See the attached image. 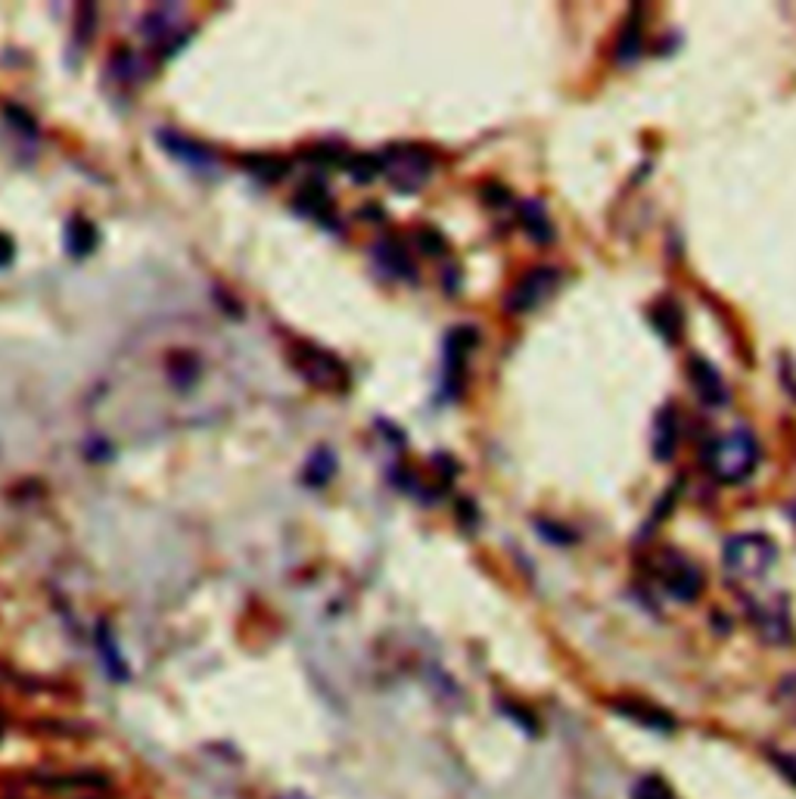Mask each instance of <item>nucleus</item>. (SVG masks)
<instances>
[{
	"label": "nucleus",
	"instance_id": "5",
	"mask_svg": "<svg viewBox=\"0 0 796 799\" xmlns=\"http://www.w3.org/2000/svg\"><path fill=\"white\" fill-rule=\"evenodd\" d=\"M750 619H753V629L760 632L765 644H790L794 641V622H790V610H787L784 598L753 600Z\"/></svg>",
	"mask_w": 796,
	"mask_h": 799
},
{
	"label": "nucleus",
	"instance_id": "14",
	"mask_svg": "<svg viewBox=\"0 0 796 799\" xmlns=\"http://www.w3.org/2000/svg\"><path fill=\"white\" fill-rule=\"evenodd\" d=\"M768 759H772V766L778 768L787 781L796 784V756H790V753H781V749H772V753H768Z\"/></svg>",
	"mask_w": 796,
	"mask_h": 799
},
{
	"label": "nucleus",
	"instance_id": "2",
	"mask_svg": "<svg viewBox=\"0 0 796 799\" xmlns=\"http://www.w3.org/2000/svg\"><path fill=\"white\" fill-rule=\"evenodd\" d=\"M760 461H763L760 439L744 423H737L734 430L706 445V466H710L713 480L725 485L746 483L756 473Z\"/></svg>",
	"mask_w": 796,
	"mask_h": 799
},
{
	"label": "nucleus",
	"instance_id": "13",
	"mask_svg": "<svg viewBox=\"0 0 796 799\" xmlns=\"http://www.w3.org/2000/svg\"><path fill=\"white\" fill-rule=\"evenodd\" d=\"M775 700L787 716L796 722V672H787L778 684H775Z\"/></svg>",
	"mask_w": 796,
	"mask_h": 799
},
{
	"label": "nucleus",
	"instance_id": "3",
	"mask_svg": "<svg viewBox=\"0 0 796 799\" xmlns=\"http://www.w3.org/2000/svg\"><path fill=\"white\" fill-rule=\"evenodd\" d=\"M778 564V545L763 533L731 535L722 548V569L731 582L753 585L765 579Z\"/></svg>",
	"mask_w": 796,
	"mask_h": 799
},
{
	"label": "nucleus",
	"instance_id": "10",
	"mask_svg": "<svg viewBox=\"0 0 796 799\" xmlns=\"http://www.w3.org/2000/svg\"><path fill=\"white\" fill-rule=\"evenodd\" d=\"M641 10H631L629 22L622 25V34H619V63L629 66L641 56Z\"/></svg>",
	"mask_w": 796,
	"mask_h": 799
},
{
	"label": "nucleus",
	"instance_id": "11",
	"mask_svg": "<svg viewBox=\"0 0 796 799\" xmlns=\"http://www.w3.org/2000/svg\"><path fill=\"white\" fill-rule=\"evenodd\" d=\"M650 317H653V324H657V330H660V334H666L669 339H679L681 336L679 305H672V302H660V305L650 312Z\"/></svg>",
	"mask_w": 796,
	"mask_h": 799
},
{
	"label": "nucleus",
	"instance_id": "16",
	"mask_svg": "<svg viewBox=\"0 0 796 799\" xmlns=\"http://www.w3.org/2000/svg\"><path fill=\"white\" fill-rule=\"evenodd\" d=\"M0 732H3V722H0Z\"/></svg>",
	"mask_w": 796,
	"mask_h": 799
},
{
	"label": "nucleus",
	"instance_id": "12",
	"mask_svg": "<svg viewBox=\"0 0 796 799\" xmlns=\"http://www.w3.org/2000/svg\"><path fill=\"white\" fill-rule=\"evenodd\" d=\"M635 799H679L660 775H647L635 784Z\"/></svg>",
	"mask_w": 796,
	"mask_h": 799
},
{
	"label": "nucleus",
	"instance_id": "6",
	"mask_svg": "<svg viewBox=\"0 0 796 799\" xmlns=\"http://www.w3.org/2000/svg\"><path fill=\"white\" fill-rule=\"evenodd\" d=\"M688 380H691V389H694L696 399L703 401V404H710V408H725V404H729L731 389L713 361L694 355V358L688 361Z\"/></svg>",
	"mask_w": 796,
	"mask_h": 799
},
{
	"label": "nucleus",
	"instance_id": "7",
	"mask_svg": "<svg viewBox=\"0 0 796 799\" xmlns=\"http://www.w3.org/2000/svg\"><path fill=\"white\" fill-rule=\"evenodd\" d=\"M610 706H614L616 716L626 718V722H635L638 728H647V732H653V734L679 732V722L672 718V713H666V709L653 706V703H647V700L619 697V700H614Z\"/></svg>",
	"mask_w": 796,
	"mask_h": 799
},
{
	"label": "nucleus",
	"instance_id": "9",
	"mask_svg": "<svg viewBox=\"0 0 796 799\" xmlns=\"http://www.w3.org/2000/svg\"><path fill=\"white\" fill-rule=\"evenodd\" d=\"M679 449V414L675 408H663L653 420V451L657 461H672Z\"/></svg>",
	"mask_w": 796,
	"mask_h": 799
},
{
	"label": "nucleus",
	"instance_id": "8",
	"mask_svg": "<svg viewBox=\"0 0 796 799\" xmlns=\"http://www.w3.org/2000/svg\"><path fill=\"white\" fill-rule=\"evenodd\" d=\"M557 284H561V274H557L554 267H535V271H530V274L514 286V293L507 296L511 312H532V308H538V305L557 290Z\"/></svg>",
	"mask_w": 796,
	"mask_h": 799
},
{
	"label": "nucleus",
	"instance_id": "1",
	"mask_svg": "<svg viewBox=\"0 0 796 799\" xmlns=\"http://www.w3.org/2000/svg\"><path fill=\"white\" fill-rule=\"evenodd\" d=\"M140 377H159V392L132 417L125 433H159L178 423H206L231 404V349L197 320H163L149 327L118 365Z\"/></svg>",
	"mask_w": 796,
	"mask_h": 799
},
{
	"label": "nucleus",
	"instance_id": "4",
	"mask_svg": "<svg viewBox=\"0 0 796 799\" xmlns=\"http://www.w3.org/2000/svg\"><path fill=\"white\" fill-rule=\"evenodd\" d=\"M653 579L660 582V588L669 598L679 600V603H691L703 591V569L679 550H663L653 560Z\"/></svg>",
	"mask_w": 796,
	"mask_h": 799
},
{
	"label": "nucleus",
	"instance_id": "15",
	"mask_svg": "<svg viewBox=\"0 0 796 799\" xmlns=\"http://www.w3.org/2000/svg\"><path fill=\"white\" fill-rule=\"evenodd\" d=\"M790 523H794V529H796V504L790 507Z\"/></svg>",
	"mask_w": 796,
	"mask_h": 799
}]
</instances>
